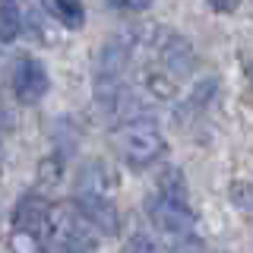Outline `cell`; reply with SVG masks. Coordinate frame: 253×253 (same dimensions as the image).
<instances>
[{"label": "cell", "instance_id": "7a4b0ae2", "mask_svg": "<svg viewBox=\"0 0 253 253\" xmlns=\"http://www.w3.org/2000/svg\"><path fill=\"white\" fill-rule=\"evenodd\" d=\"M47 85H51V79H47V70L42 67V60L19 57L13 63V70H10V92H13L16 101L35 105V101L44 98Z\"/></svg>", "mask_w": 253, "mask_h": 253}, {"label": "cell", "instance_id": "8992f818", "mask_svg": "<svg viewBox=\"0 0 253 253\" xmlns=\"http://www.w3.org/2000/svg\"><path fill=\"white\" fill-rule=\"evenodd\" d=\"M117 190V174L108 168L105 162H89L79 168L76 177V193L85 196H111Z\"/></svg>", "mask_w": 253, "mask_h": 253}, {"label": "cell", "instance_id": "7c38bea8", "mask_svg": "<svg viewBox=\"0 0 253 253\" xmlns=\"http://www.w3.org/2000/svg\"><path fill=\"white\" fill-rule=\"evenodd\" d=\"M108 3L121 13H142V10L152 6V0H108Z\"/></svg>", "mask_w": 253, "mask_h": 253}, {"label": "cell", "instance_id": "9c48e42d", "mask_svg": "<svg viewBox=\"0 0 253 253\" xmlns=\"http://www.w3.org/2000/svg\"><path fill=\"white\" fill-rule=\"evenodd\" d=\"M51 13H54V19L67 29H79L85 22V10H83L79 0H51Z\"/></svg>", "mask_w": 253, "mask_h": 253}, {"label": "cell", "instance_id": "4fadbf2b", "mask_svg": "<svg viewBox=\"0 0 253 253\" xmlns=\"http://www.w3.org/2000/svg\"><path fill=\"white\" fill-rule=\"evenodd\" d=\"M130 253H155V244H152V237H146V234H136L130 241Z\"/></svg>", "mask_w": 253, "mask_h": 253}, {"label": "cell", "instance_id": "9a60e30c", "mask_svg": "<svg viewBox=\"0 0 253 253\" xmlns=\"http://www.w3.org/2000/svg\"><path fill=\"white\" fill-rule=\"evenodd\" d=\"M250 79H253V67H250Z\"/></svg>", "mask_w": 253, "mask_h": 253}, {"label": "cell", "instance_id": "5bb4252c", "mask_svg": "<svg viewBox=\"0 0 253 253\" xmlns=\"http://www.w3.org/2000/svg\"><path fill=\"white\" fill-rule=\"evenodd\" d=\"M209 6L215 13H231V10H237L241 6V0H209Z\"/></svg>", "mask_w": 253, "mask_h": 253}, {"label": "cell", "instance_id": "52a82bcc", "mask_svg": "<svg viewBox=\"0 0 253 253\" xmlns=\"http://www.w3.org/2000/svg\"><path fill=\"white\" fill-rule=\"evenodd\" d=\"M22 32V6L16 0H0V42H16Z\"/></svg>", "mask_w": 253, "mask_h": 253}, {"label": "cell", "instance_id": "30bf717a", "mask_svg": "<svg viewBox=\"0 0 253 253\" xmlns=\"http://www.w3.org/2000/svg\"><path fill=\"white\" fill-rule=\"evenodd\" d=\"M10 250H13V253H44L42 234L22 231V228H13V234H10Z\"/></svg>", "mask_w": 253, "mask_h": 253}, {"label": "cell", "instance_id": "6da1fadb", "mask_svg": "<svg viewBox=\"0 0 253 253\" xmlns=\"http://www.w3.org/2000/svg\"><path fill=\"white\" fill-rule=\"evenodd\" d=\"M114 149L121 162H126L130 168H149L165 155L168 142L152 121H126L114 130Z\"/></svg>", "mask_w": 253, "mask_h": 253}, {"label": "cell", "instance_id": "ba28073f", "mask_svg": "<svg viewBox=\"0 0 253 253\" xmlns=\"http://www.w3.org/2000/svg\"><path fill=\"white\" fill-rule=\"evenodd\" d=\"M158 196L174 200V203H187V180L180 174V168H165L158 174Z\"/></svg>", "mask_w": 253, "mask_h": 253}, {"label": "cell", "instance_id": "8fae6325", "mask_svg": "<svg viewBox=\"0 0 253 253\" xmlns=\"http://www.w3.org/2000/svg\"><path fill=\"white\" fill-rule=\"evenodd\" d=\"M60 158L57 155H47V158H42L38 162V184L42 187H54L60 180Z\"/></svg>", "mask_w": 253, "mask_h": 253}, {"label": "cell", "instance_id": "3957f363", "mask_svg": "<svg viewBox=\"0 0 253 253\" xmlns=\"http://www.w3.org/2000/svg\"><path fill=\"white\" fill-rule=\"evenodd\" d=\"M149 218H152V225L158 228V231L168 234V237H190V231H193V225H196V215L190 212L187 203L162 200V196L152 203Z\"/></svg>", "mask_w": 253, "mask_h": 253}, {"label": "cell", "instance_id": "5b68a950", "mask_svg": "<svg viewBox=\"0 0 253 253\" xmlns=\"http://www.w3.org/2000/svg\"><path fill=\"white\" fill-rule=\"evenodd\" d=\"M47 212H51V203L42 193H26L13 206V228L42 234V231H47Z\"/></svg>", "mask_w": 253, "mask_h": 253}, {"label": "cell", "instance_id": "277c9868", "mask_svg": "<svg viewBox=\"0 0 253 253\" xmlns=\"http://www.w3.org/2000/svg\"><path fill=\"white\" fill-rule=\"evenodd\" d=\"M76 209L85 215V221L95 228V231L114 237L121 231V215H117V206L111 203V196H85V193H76Z\"/></svg>", "mask_w": 253, "mask_h": 253}]
</instances>
